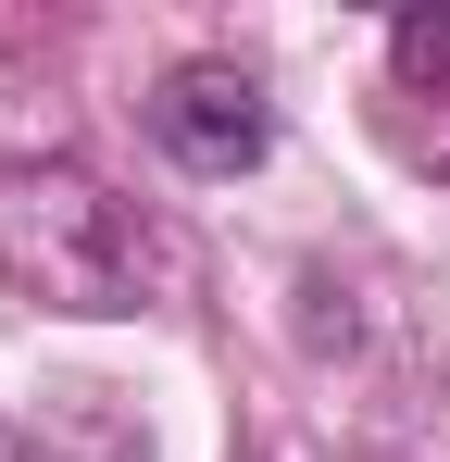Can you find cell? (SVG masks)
<instances>
[{
	"mask_svg": "<svg viewBox=\"0 0 450 462\" xmlns=\"http://www.w3.org/2000/svg\"><path fill=\"white\" fill-rule=\"evenodd\" d=\"M0 288L75 325H113V312H150L163 250L88 162H0Z\"/></svg>",
	"mask_w": 450,
	"mask_h": 462,
	"instance_id": "cell-1",
	"label": "cell"
},
{
	"mask_svg": "<svg viewBox=\"0 0 450 462\" xmlns=\"http://www.w3.org/2000/svg\"><path fill=\"white\" fill-rule=\"evenodd\" d=\"M150 151L175 162V175H250V162L276 151V100L250 63H175V76L150 88Z\"/></svg>",
	"mask_w": 450,
	"mask_h": 462,
	"instance_id": "cell-2",
	"label": "cell"
},
{
	"mask_svg": "<svg viewBox=\"0 0 450 462\" xmlns=\"http://www.w3.org/2000/svg\"><path fill=\"white\" fill-rule=\"evenodd\" d=\"M25 462H150V438L126 425V412H100V400L75 387V400H51V412L25 425Z\"/></svg>",
	"mask_w": 450,
	"mask_h": 462,
	"instance_id": "cell-3",
	"label": "cell"
},
{
	"mask_svg": "<svg viewBox=\"0 0 450 462\" xmlns=\"http://www.w3.org/2000/svg\"><path fill=\"white\" fill-rule=\"evenodd\" d=\"M388 63H400V88H450V13H400Z\"/></svg>",
	"mask_w": 450,
	"mask_h": 462,
	"instance_id": "cell-4",
	"label": "cell"
},
{
	"mask_svg": "<svg viewBox=\"0 0 450 462\" xmlns=\"http://www.w3.org/2000/svg\"><path fill=\"white\" fill-rule=\"evenodd\" d=\"M438 175H450V138H438Z\"/></svg>",
	"mask_w": 450,
	"mask_h": 462,
	"instance_id": "cell-5",
	"label": "cell"
}]
</instances>
